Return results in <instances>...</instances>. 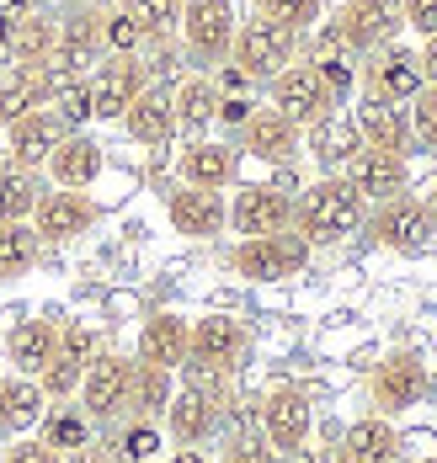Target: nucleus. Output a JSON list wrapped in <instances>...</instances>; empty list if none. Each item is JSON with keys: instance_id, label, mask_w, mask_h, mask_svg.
Segmentation results:
<instances>
[{"instance_id": "obj_10", "label": "nucleus", "mask_w": 437, "mask_h": 463, "mask_svg": "<svg viewBox=\"0 0 437 463\" xmlns=\"http://www.w3.org/2000/svg\"><path fill=\"white\" fill-rule=\"evenodd\" d=\"M368 394H374V416H405L411 405H422L427 394V363L422 352H389L385 363L368 378Z\"/></svg>"}, {"instance_id": "obj_43", "label": "nucleus", "mask_w": 437, "mask_h": 463, "mask_svg": "<svg viewBox=\"0 0 437 463\" xmlns=\"http://www.w3.org/2000/svg\"><path fill=\"white\" fill-rule=\"evenodd\" d=\"M139 43H145V33H139V22L128 16V5L101 11V48H107V53H139Z\"/></svg>"}, {"instance_id": "obj_45", "label": "nucleus", "mask_w": 437, "mask_h": 463, "mask_svg": "<svg viewBox=\"0 0 437 463\" xmlns=\"http://www.w3.org/2000/svg\"><path fill=\"white\" fill-rule=\"evenodd\" d=\"M219 463H283V453H278L267 437L235 431V437H224V448H219Z\"/></svg>"}, {"instance_id": "obj_18", "label": "nucleus", "mask_w": 437, "mask_h": 463, "mask_svg": "<svg viewBox=\"0 0 437 463\" xmlns=\"http://www.w3.org/2000/svg\"><path fill=\"white\" fill-rule=\"evenodd\" d=\"M101 219L97 197H86V192H70V186H53L38 197V208H33V230L38 240H53V245H64V240H81V234L91 230Z\"/></svg>"}, {"instance_id": "obj_12", "label": "nucleus", "mask_w": 437, "mask_h": 463, "mask_svg": "<svg viewBox=\"0 0 437 463\" xmlns=\"http://www.w3.org/2000/svg\"><path fill=\"white\" fill-rule=\"evenodd\" d=\"M422 86H427L422 80V59H416V48H405L400 38L374 48L363 59V96H379V101H400L405 107Z\"/></svg>"}, {"instance_id": "obj_55", "label": "nucleus", "mask_w": 437, "mask_h": 463, "mask_svg": "<svg viewBox=\"0 0 437 463\" xmlns=\"http://www.w3.org/2000/svg\"><path fill=\"white\" fill-rule=\"evenodd\" d=\"M326 463H347V458H341V448H337V453H331V458H326Z\"/></svg>"}, {"instance_id": "obj_14", "label": "nucleus", "mask_w": 437, "mask_h": 463, "mask_svg": "<svg viewBox=\"0 0 437 463\" xmlns=\"http://www.w3.org/2000/svg\"><path fill=\"white\" fill-rule=\"evenodd\" d=\"M368 234L385 245V250H422V245H432V213H427V203L422 197H389V203H374V213L363 219Z\"/></svg>"}, {"instance_id": "obj_8", "label": "nucleus", "mask_w": 437, "mask_h": 463, "mask_svg": "<svg viewBox=\"0 0 437 463\" xmlns=\"http://www.w3.org/2000/svg\"><path fill=\"white\" fill-rule=\"evenodd\" d=\"M97 357H101V335L91 325H81V320L59 325V346H53V363L38 373V389H43L49 400H70Z\"/></svg>"}, {"instance_id": "obj_3", "label": "nucleus", "mask_w": 437, "mask_h": 463, "mask_svg": "<svg viewBox=\"0 0 437 463\" xmlns=\"http://www.w3.org/2000/svg\"><path fill=\"white\" fill-rule=\"evenodd\" d=\"M293 53H299V38H293L289 27H278V22H267V16H245L241 27H235L230 64H235L245 80L256 86V80L283 75V70L293 64Z\"/></svg>"}, {"instance_id": "obj_53", "label": "nucleus", "mask_w": 437, "mask_h": 463, "mask_svg": "<svg viewBox=\"0 0 437 463\" xmlns=\"http://www.w3.org/2000/svg\"><path fill=\"white\" fill-rule=\"evenodd\" d=\"M171 463H208V458H203L197 448H176V458H171Z\"/></svg>"}, {"instance_id": "obj_33", "label": "nucleus", "mask_w": 437, "mask_h": 463, "mask_svg": "<svg viewBox=\"0 0 437 463\" xmlns=\"http://www.w3.org/2000/svg\"><path fill=\"white\" fill-rule=\"evenodd\" d=\"M219 101H224V91H219L208 75H187V80L171 91V107H176V128H187V134H203L208 123H219Z\"/></svg>"}, {"instance_id": "obj_15", "label": "nucleus", "mask_w": 437, "mask_h": 463, "mask_svg": "<svg viewBox=\"0 0 437 463\" xmlns=\"http://www.w3.org/2000/svg\"><path fill=\"white\" fill-rule=\"evenodd\" d=\"M309 431H315V405H309V394L293 389V383H278V389L261 400V437L289 458V453H299V448L309 442Z\"/></svg>"}, {"instance_id": "obj_44", "label": "nucleus", "mask_w": 437, "mask_h": 463, "mask_svg": "<svg viewBox=\"0 0 437 463\" xmlns=\"http://www.w3.org/2000/svg\"><path fill=\"white\" fill-rule=\"evenodd\" d=\"M405 112H411V139L437 155V86H422L405 101Z\"/></svg>"}, {"instance_id": "obj_20", "label": "nucleus", "mask_w": 437, "mask_h": 463, "mask_svg": "<svg viewBox=\"0 0 437 463\" xmlns=\"http://www.w3.org/2000/svg\"><path fill=\"white\" fill-rule=\"evenodd\" d=\"M352 123H357V139L363 149H385V155H411V112L400 101H379V96H363L352 107Z\"/></svg>"}, {"instance_id": "obj_38", "label": "nucleus", "mask_w": 437, "mask_h": 463, "mask_svg": "<svg viewBox=\"0 0 437 463\" xmlns=\"http://www.w3.org/2000/svg\"><path fill=\"white\" fill-rule=\"evenodd\" d=\"M38 250H43V240H38L33 224H0V282L33 272L38 267Z\"/></svg>"}, {"instance_id": "obj_24", "label": "nucleus", "mask_w": 437, "mask_h": 463, "mask_svg": "<svg viewBox=\"0 0 437 463\" xmlns=\"http://www.w3.org/2000/svg\"><path fill=\"white\" fill-rule=\"evenodd\" d=\"M187 341H193V320L160 309V315H149V320L139 325V357H134V363L176 373L182 363H187Z\"/></svg>"}, {"instance_id": "obj_47", "label": "nucleus", "mask_w": 437, "mask_h": 463, "mask_svg": "<svg viewBox=\"0 0 437 463\" xmlns=\"http://www.w3.org/2000/svg\"><path fill=\"white\" fill-rule=\"evenodd\" d=\"M400 16H405V27H416L422 38L437 33V0H400Z\"/></svg>"}, {"instance_id": "obj_11", "label": "nucleus", "mask_w": 437, "mask_h": 463, "mask_svg": "<svg viewBox=\"0 0 437 463\" xmlns=\"http://www.w3.org/2000/svg\"><path fill=\"white\" fill-rule=\"evenodd\" d=\"M86 80H91V118L118 123L134 107V96L149 86V70L139 64V53H107Z\"/></svg>"}, {"instance_id": "obj_42", "label": "nucleus", "mask_w": 437, "mask_h": 463, "mask_svg": "<svg viewBox=\"0 0 437 463\" xmlns=\"http://www.w3.org/2000/svg\"><path fill=\"white\" fill-rule=\"evenodd\" d=\"M49 107L64 118V128L75 134L81 123H91V80H59L49 96Z\"/></svg>"}, {"instance_id": "obj_29", "label": "nucleus", "mask_w": 437, "mask_h": 463, "mask_svg": "<svg viewBox=\"0 0 437 463\" xmlns=\"http://www.w3.org/2000/svg\"><path fill=\"white\" fill-rule=\"evenodd\" d=\"M43 416H49V394L38 389V378L5 373L0 378V437H27L38 431Z\"/></svg>"}, {"instance_id": "obj_32", "label": "nucleus", "mask_w": 437, "mask_h": 463, "mask_svg": "<svg viewBox=\"0 0 437 463\" xmlns=\"http://www.w3.org/2000/svg\"><path fill=\"white\" fill-rule=\"evenodd\" d=\"M341 458L347 463H400V431L389 416H363L347 426L341 437Z\"/></svg>"}, {"instance_id": "obj_13", "label": "nucleus", "mask_w": 437, "mask_h": 463, "mask_svg": "<svg viewBox=\"0 0 437 463\" xmlns=\"http://www.w3.org/2000/svg\"><path fill=\"white\" fill-rule=\"evenodd\" d=\"M267 86H272V107H278L283 118H293L299 128L320 123L331 107H341L337 96H331V86H326V75H320L315 64H289V70L272 75Z\"/></svg>"}, {"instance_id": "obj_27", "label": "nucleus", "mask_w": 437, "mask_h": 463, "mask_svg": "<svg viewBox=\"0 0 437 463\" xmlns=\"http://www.w3.org/2000/svg\"><path fill=\"white\" fill-rule=\"evenodd\" d=\"M101 165H107V155H101V144L91 134H64L59 149H53L49 160H43V171H49L53 186H70V192H86V186L101 176Z\"/></svg>"}, {"instance_id": "obj_39", "label": "nucleus", "mask_w": 437, "mask_h": 463, "mask_svg": "<svg viewBox=\"0 0 437 463\" xmlns=\"http://www.w3.org/2000/svg\"><path fill=\"white\" fill-rule=\"evenodd\" d=\"M160 453V426L155 420H123V431H118V442H112V458L123 463H155Z\"/></svg>"}, {"instance_id": "obj_4", "label": "nucleus", "mask_w": 437, "mask_h": 463, "mask_svg": "<svg viewBox=\"0 0 437 463\" xmlns=\"http://www.w3.org/2000/svg\"><path fill=\"white\" fill-rule=\"evenodd\" d=\"M400 27H405L400 0H347V5L337 11V22L326 27V38L341 43L347 53H357V59H368L374 48L394 43Z\"/></svg>"}, {"instance_id": "obj_21", "label": "nucleus", "mask_w": 437, "mask_h": 463, "mask_svg": "<svg viewBox=\"0 0 437 463\" xmlns=\"http://www.w3.org/2000/svg\"><path fill=\"white\" fill-rule=\"evenodd\" d=\"M241 144L256 160H267V165H289L293 155H299V144H304V128L293 118H283L278 107H256L241 123Z\"/></svg>"}, {"instance_id": "obj_46", "label": "nucleus", "mask_w": 437, "mask_h": 463, "mask_svg": "<svg viewBox=\"0 0 437 463\" xmlns=\"http://www.w3.org/2000/svg\"><path fill=\"white\" fill-rule=\"evenodd\" d=\"M0 463H64V458L53 453L43 437H11V448H5Z\"/></svg>"}, {"instance_id": "obj_54", "label": "nucleus", "mask_w": 437, "mask_h": 463, "mask_svg": "<svg viewBox=\"0 0 437 463\" xmlns=\"http://www.w3.org/2000/svg\"><path fill=\"white\" fill-rule=\"evenodd\" d=\"M422 203H427V213H432V224H437V182L427 186V197H422Z\"/></svg>"}, {"instance_id": "obj_51", "label": "nucleus", "mask_w": 437, "mask_h": 463, "mask_svg": "<svg viewBox=\"0 0 437 463\" xmlns=\"http://www.w3.org/2000/svg\"><path fill=\"white\" fill-rule=\"evenodd\" d=\"M219 86H224V91H245L251 80H245V75L235 70V64H224V70H219Z\"/></svg>"}, {"instance_id": "obj_35", "label": "nucleus", "mask_w": 437, "mask_h": 463, "mask_svg": "<svg viewBox=\"0 0 437 463\" xmlns=\"http://www.w3.org/2000/svg\"><path fill=\"white\" fill-rule=\"evenodd\" d=\"M43 197L38 171H22V165H5L0 171V224H33V208Z\"/></svg>"}, {"instance_id": "obj_52", "label": "nucleus", "mask_w": 437, "mask_h": 463, "mask_svg": "<svg viewBox=\"0 0 437 463\" xmlns=\"http://www.w3.org/2000/svg\"><path fill=\"white\" fill-rule=\"evenodd\" d=\"M33 11V0H0V16H27Z\"/></svg>"}, {"instance_id": "obj_30", "label": "nucleus", "mask_w": 437, "mask_h": 463, "mask_svg": "<svg viewBox=\"0 0 437 463\" xmlns=\"http://www.w3.org/2000/svg\"><path fill=\"white\" fill-rule=\"evenodd\" d=\"M53 346H59V325L53 320H16L5 330V363L22 378H38L53 363Z\"/></svg>"}, {"instance_id": "obj_17", "label": "nucleus", "mask_w": 437, "mask_h": 463, "mask_svg": "<svg viewBox=\"0 0 437 463\" xmlns=\"http://www.w3.org/2000/svg\"><path fill=\"white\" fill-rule=\"evenodd\" d=\"M230 230L251 240V234H278V230H293V197L283 186L272 182H251L235 192L230 203Z\"/></svg>"}, {"instance_id": "obj_19", "label": "nucleus", "mask_w": 437, "mask_h": 463, "mask_svg": "<svg viewBox=\"0 0 437 463\" xmlns=\"http://www.w3.org/2000/svg\"><path fill=\"white\" fill-rule=\"evenodd\" d=\"M166 219H171V230L187 234V240H214V234L230 230V203H224V192L176 186L166 197Z\"/></svg>"}, {"instance_id": "obj_23", "label": "nucleus", "mask_w": 437, "mask_h": 463, "mask_svg": "<svg viewBox=\"0 0 437 463\" xmlns=\"http://www.w3.org/2000/svg\"><path fill=\"white\" fill-rule=\"evenodd\" d=\"M341 176L357 186L363 203H389V197H405V186H411V165H405V155L357 149V160H352Z\"/></svg>"}, {"instance_id": "obj_6", "label": "nucleus", "mask_w": 437, "mask_h": 463, "mask_svg": "<svg viewBox=\"0 0 437 463\" xmlns=\"http://www.w3.org/2000/svg\"><path fill=\"white\" fill-rule=\"evenodd\" d=\"M309 240L299 230H278V234H251L241 240L235 250H230V267L251 282H283L293 272H304V261H309Z\"/></svg>"}, {"instance_id": "obj_9", "label": "nucleus", "mask_w": 437, "mask_h": 463, "mask_svg": "<svg viewBox=\"0 0 437 463\" xmlns=\"http://www.w3.org/2000/svg\"><path fill=\"white\" fill-rule=\"evenodd\" d=\"M160 420H166V437H171L176 448H203V442H214V437H219V420H224L219 389H214V383H187V389H176Z\"/></svg>"}, {"instance_id": "obj_37", "label": "nucleus", "mask_w": 437, "mask_h": 463, "mask_svg": "<svg viewBox=\"0 0 437 463\" xmlns=\"http://www.w3.org/2000/svg\"><path fill=\"white\" fill-rule=\"evenodd\" d=\"M38 437L49 442L59 458H70V453H81V448H91V416L81 411V405H64V411H49V416L38 420Z\"/></svg>"}, {"instance_id": "obj_5", "label": "nucleus", "mask_w": 437, "mask_h": 463, "mask_svg": "<svg viewBox=\"0 0 437 463\" xmlns=\"http://www.w3.org/2000/svg\"><path fill=\"white\" fill-rule=\"evenodd\" d=\"M75 394H81V411L91 416V426H123L128 420V400H134V357L101 352L86 368Z\"/></svg>"}, {"instance_id": "obj_36", "label": "nucleus", "mask_w": 437, "mask_h": 463, "mask_svg": "<svg viewBox=\"0 0 437 463\" xmlns=\"http://www.w3.org/2000/svg\"><path fill=\"white\" fill-rule=\"evenodd\" d=\"M176 373L166 368H149V363H134V400H128V416L134 420H160L166 416V405H171V394H176V383H171Z\"/></svg>"}, {"instance_id": "obj_1", "label": "nucleus", "mask_w": 437, "mask_h": 463, "mask_svg": "<svg viewBox=\"0 0 437 463\" xmlns=\"http://www.w3.org/2000/svg\"><path fill=\"white\" fill-rule=\"evenodd\" d=\"M363 219H368V203L357 197V186L347 176H320L293 203V230L309 245H337V240L363 230Z\"/></svg>"}, {"instance_id": "obj_50", "label": "nucleus", "mask_w": 437, "mask_h": 463, "mask_svg": "<svg viewBox=\"0 0 437 463\" xmlns=\"http://www.w3.org/2000/svg\"><path fill=\"white\" fill-rule=\"evenodd\" d=\"M64 463H118V458H112V448H97V442H91V448H81V453H70Z\"/></svg>"}, {"instance_id": "obj_22", "label": "nucleus", "mask_w": 437, "mask_h": 463, "mask_svg": "<svg viewBox=\"0 0 437 463\" xmlns=\"http://www.w3.org/2000/svg\"><path fill=\"white\" fill-rule=\"evenodd\" d=\"M70 128H64V118L53 112V107H38V112H27V118H16L11 128H5V149H11V165H22V171H38L43 160H49L59 139H64Z\"/></svg>"}, {"instance_id": "obj_49", "label": "nucleus", "mask_w": 437, "mask_h": 463, "mask_svg": "<svg viewBox=\"0 0 437 463\" xmlns=\"http://www.w3.org/2000/svg\"><path fill=\"white\" fill-rule=\"evenodd\" d=\"M245 118H251V101H241V96L219 101V123H245Z\"/></svg>"}, {"instance_id": "obj_25", "label": "nucleus", "mask_w": 437, "mask_h": 463, "mask_svg": "<svg viewBox=\"0 0 437 463\" xmlns=\"http://www.w3.org/2000/svg\"><path fill=\"white\" fill-rule=\"evenodd\" d=\"M53 86H59V75L49 64H11V75H0V128H11L16 118L49 107Z\"/></svg>"}, {"instance_id": "obj_16", "label": "nucleus", "mask_w": 437, "mask_h": 463, "mask_svg": "<svg viewBox=\"0 0 437 463\" xmlns=\"http://www.w3.org/2000/svg\"><path fill=\"white\" fill-rule=\"evenodd\" d=\"M101 59H107V48H101V11H75V16H64L59 43H53V59H49L53 75H59V80H86Z\"/></svg>"}, {"instance_id": "obj_31", "label": "nucleus", "mask_w": 437, "mask_h": 463, "mask_svg": "<svg viewBox=\"0 0 437 463\" xmlns=\"http://www.w3.org/2000/svg\"><path fill=\"white\" fill-rule=\"evenodd\" d=\"M357 149H363V139H357L352 112H347V118H341V112H326L320 123H309V155L326 165V176H341V171L357 160Z\"/></svg>"}, {"instance_id": "obj_2", "label": "nucleus", "mask_w": 437, "mask_h": 463, "mask_svg": "<svg viewBox=\"0 0 437 463\" xmlns=\"http://www.w3.org/2000/svg\"><path fill=\"white\" fill-rule=\"evenodd\" d=\"M245 352H251V330L235 315H203L193 325L182 368H193V383H219L245 363Z\"/></svg>"}, {"instance_id": "obj_48", "label": "nucleus", "mask_w": 437, "mask_h": 463, "mask_svg": "<svg viewBox=\"0 0 437 463\" xmlns=\"http://www.w3.org/2000/svg\"><path fill=\"white\" fill-rule=\"evenodd\" d=\"M416 59H422V80H427V86H437V33H432V38H422Z\"/></svg>"}, {"instance_id": "obj_28", "label": "nucleus", "mask_w": 437, "mask_h": 463, "mask_svg": "<svg viewBox=\"0 0 437 463\" xmlns=\"http://www.w3.org/2000/svg\"><path fill=\"white\" fill-rule=\"evenodd\" d=\"M235 165H241L235 144H214V139H193L176 155L182 186H203V192H224V186L235 182Z\"/></svg>"}, {"instance_id": "obj_40", "label": "nucleus", "mask_w": 437, "mask_h": 463, "mask_svg": "<svg viewBox=\"0 0 437 463\" xmlns=\"http://www.w3.org/2000/svg\"><path fill=\"white\" fill-rule=\"evenodd\" d=\"M320 11H326V0H256V16H267V22L289 27L293 38H299V33H309V27L320 22Z\"/></svg>"}, {"instance_id": "obj_26", "label": "nucleus", "mask_w": 437, "mask_h": 463, "mask_svg": "<svg viewBox=\"0 0 437 463\" xmlns=\"http://www.w3.org/2000/svg\"><path fill=\"white\" fill-rule=\"evenodd\" d=\"M118 123L128 128V139L134 144H149V149H166V144L182 134V128H176V107H171V91H166V86H145V91L134 96V107H128Z\"/></svg>"}, {"instance_id": "obj_7", "label": "nucleus", "mask_w": 437, "mask_h": 463, "mask_svg": "<svg viewBox=\"0 0 437 463\" xmlns=\"http://www.w3.org/2000/svg\"><path fill=\"white\" fill-rule=\"evenodd\" d=\"M182 43L197 64H230V48H235V0H182Z\"/></svg>"}, {"instance_id": "obj_41", "label": "nucleus", "mask_w": 437, "mask_h": 463, "mask_svg": "<svg viewBox=\"0 0 437 463\" xmlns=\"http://www.w3.org/2000/svg\"><path fill=\"white\" fill-rule=\"evenodd\" d=\"M128 5V16L139 22V33H145V43L155 38H166L176 22H182V0H123Z\"/></svg>"}, {"instance_id": "obj_34", "label": "nucleus", "mask_w": 437, "mask_h": 463, "mask_svg": "<svg viewBox=\"0 0 437 463\" xmlns=\"http://www.w3.org/2000/svg\"><path fill=\"white\" fill-rule=\"evenodd\" d=\"M53 43H59V22L38 16V11H27V16H16L5 53H11L16 64H49V59H53Z\"/></svg>"}]
</instances>
